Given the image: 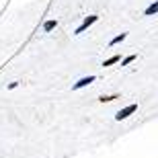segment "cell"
I'll return each instance as SVG.
<instances>
[{"instance_id":"obj_7","label":"cell","mask_w":158,"mask_h":158,"mask_svg":"<svg viewBox=\"0 0 158 158\" xmlns=\"http://www.w3.org/2000/svg\"><path fill=\"white\" fill-rule=\"evenodd\" d=\"M115 99H119V94H103V97H99L101 103H111V101H115Z\"/></svg>"},{"instance_id":"obj_10","label":"cell","mask_w":158,"mask_h":158,"mask_svg":"<svg viewBox=\"0 0 158 158\" xmlns=\"http://www.w3.org/2000/svg\"><path fill=\"white\" fill-rule=\"evenodd\" d=\"M17 86H19V82H10V84H8L6 88H8V90H12V88H17Z\"/></svg>"},{"instance_id":"obj_9","label":"cell","mask_w":158,"mask_h":158,"mask_svg":"<svg viewBox=\"0 0 158 158\" xmlns=\"http://www.w3.org/2000/svg\"><path fill=\"white\" fill-rule=\"evenodd\" d=\"M134 60H135V53H131V56H127V58H123V60H121V66H127V64H131Z\"/></svg>"},{"instance_id":"obj_1","label":"cell","mask_w":158,"mask_h":158,"mask_svg":"<svg viewBox=\"0 0 158 158\" xmlns=\"http://www.w3.org/2000/svg\"><path fill=\"white\" fill-rule=\"evenodd\" d=\"M97 21H99V17H97V15H90V17H86L84 21H82V25H80V27H76L74 35H80V33H84V31H86L88 27H90V25H94Z\"/></svg>"},{"instance_id":"obj_6","label":"cell","mask_w":158,"mask_h":158,"mask_svg":"<svg viewBox=\"0 0 158 158\" xmlns=\"http://www.w3.org/2000/svg\"><path fill=\"white\" fill-rule=\"evenodd\" d=\"M125 37H127V33H119V35H115L111 41H109V45H111V47H113V45H117V43H121Z\"/></svg>"},{"instance_id":"obj_8","label":"cell","mask_w":158,"mask_h":158,"mask_svg":"<svg viewBox=\"0 0 158 158\" xmlns=\"http://www.w3.org/2000/svg\"><path fill=\"white\" fill-rule=\"evenodd\" d=\"M119 60H121L119 56H111L109 60H105V62H103V68H105V66H113V64H117Z\"/></svg>"},{"instance_id":"obj_2","label":"cell","mask_w":158,"mask_h":158,"mask_svg":"<svg viewBox=\"0 0 158 158\" xmlns=\"http://www.w3.org/2000/svg\"><path fill=\"white\" fill-rule=\"evenodd\" d=\"M135 109H138V105H135V103H131V105H127V107H123V109H119V111H117L115 119H117V121H121V119H127L131 113H135Z\"/></svg>"},{"instance_id":"obj_4","label":"cell","mask_w":158,"mask_h":158,"mask_svg":"<svg viewBox=\"0 0 158 158\" xmlns=\"http://www.w3.org/2000/svg\"><path fill=\"white\" fill-rule=\"evenodd\" d=\"M56 27H58V21H56V19H49V21H45V23H43V31H45V33L53 31Z\"/></svg>"},{"instance_id":"obj_3","label":"cell","mask_w":158,"mask_h":158,"mask_svg":"<svg viewBox=\"0 0 158 158\" xmlns=\"http://www.w3.org/2000/svg\"><path fill=\"white\" fill-rule=\"evenodd\" d=\"M93 82H94V76H84V78H80L78 82H74V84H72V90L84 88V86H88V84H93Z\"/></svg>"},{"instance_id":"obj_5","label":"cell","mask_w":158,"mask_h":158,"mask_svg":"<svg viewBox=\"0 0 158 158\" xmlns=\"http://www.w3.org/2000/svg\"><path fill=\"white\" fill-rule=\"evenodd\" d=\"M156 12H158V0H154L152 4L144 10V15H146V17H152V15H156Z\"/></svg>"}]
</instances>
